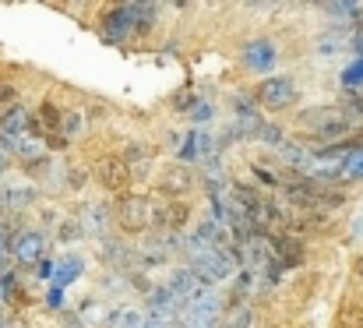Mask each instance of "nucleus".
<instances>
[{"instance_id":"obj_1","label":"nucleus","mask_w":363,"mask_h":328,"mask_svg":"<svg viewBox=\"0 0 363 328\" xmlns=\"http://www.w3.org/2000/svg\"><path fill=\"white\" fill-rule=\"evenodd\" d=\"M191 272H194L205 286H212V283L230 279V275L237 272V254H233L230 247H205V251L191 254Z\"/></svg>"},{"instance_id":"obj_2","label":"nucleus","mask_w":363,"mask_h":328,"mask_svg":"<svg viewBox=\"0 0 363 328\" xmlns=\"http://www.w3.org/2000/svg\"><path fill=\"white\" fill-rule=\"evenodd\" d=\"M219 322V293L212 286H201L184 311V328H216Z\"/></svg>"},{"instance_id":"obj_3","label":"nucleus","mask_w":363,"mask_h":328,"mask_svg":"<svg viewBox=\"0 0 363 328\" xmlns=\"http://www.w3.org/2000/svg\"><path fill=\"white\" fill-rule=\"evenodd\" d=\"M134 4H123V7H113L106 18H103V39L106 43H123L127 35H134Z\"/></svg>"},{"instance_id":"obj_4","label":"nucleus","mask_w":363,"mask_h":328,"mask_svg":"<svg viewBox=\"0 0 363 328\" xmlns=\"http://www.w3.org/2000/svg\"><path fill=\"white\" fill-rule=\"evenodd\" d=\"M117 216H121L123 229H148V226L159 219V212H155V205L145 202V198H123V205H121Z\"/></svg>"},{"instance_id":"obj_5","label":"nucleus","mask_w":363,"mask_h":328,"mask_svg":"<svg viewBox=\"0 0 363 328\" xmlns=\"http://www.w3.org/2000/svg\"><path fill=\"white\" fill-rule=\"evenodd\" d=\"M257 96L268 109H286L296 103V85H293V78H268V82H261Z\"/></svg>"},{"instance_id":"obj_6","label":"nucleus","mask_w":363,"mask_h":328,"mask_svg":"<svg viewBox=\"0 0 363 328\" xmlns=\"http://www.w3.org/2000/svg\"><path fill=\"white\" fill-rule=\"evenodd\" d=\"M43 251H46V236L35 233V229H25V233H18V236L11 240V254H14V261H21V265H35V261L43 258Z\"/></svg>"},{"instance_id":"obj_7","label":"nucleus","mask_w":363,"mask_h":328,"mask_svg":"<svg viewBox=\"0 0 363 328\" xmlns=\"http://www.w3.org/2000/svg\"><path fill=\"white\" fill-rule=\"evenodd\" d=\"M243 261H247L250 272H264L268 261H272V244H268L264 236L250 233V236L243 240Z\"/></svg>"},{"instance_id":"obj_8","label":"nucleus","mask_w":363,"mask_h":328,"mask_svg":"<svg viewBox=\"0 0 363 328\" xmlns=\"http://www.w3.org/2000/svg\"><path fill=\"white\" fill-rule=\"evenodd\" d=\"M201 286H205V283H201V279H198L191 268H177V272L169 275V283H166L169 297H173V300H184V304H187V300H191V297H194Z\"/></svg>"},{"instance_id":"obj_9","label":"nucleus","mask_w":363,"mask_h":328,"mask_svg":"<svg viewBox=\"0 0 363 328\" xmlns=\"http://www.w3.org/2000/svg\"><path fill=\"white\" fill-rule=\"evenodd\" d=\"M243 60H247V67H254V71H268V67L275 64V43H268V39H254V43H247Z\"/></svg>"},{"instance_id":"obj_10","label":"nucleus","mask_w":363,"mask_h":328,"mask_svg":"<svg viewBox=\"0 0 363 328\" xmlns=\"http://www.w3.org/2000/svg\"><path fill=\"white\" fill-rule=\"evenodd\" d=\"M212 148H216V134H208V131H191V134L184 138V145H180V159L198 163V159L208 155Z\"/></svg>"},{"instance_id":"obj_11","label":"nucleus","mask_w":363,"mask_h":328,"mask_svg":"<svg viewBox=\"0 0 363 328\" xmlns=\"http://www.w3.org/2000/svg\"><path fill=\"white\" fill-rule=\"evenodd\" d=\"M28 127H35V124L25 106H7L0 113V134H28Z\"/></svg>"},{"instance_id":"obj_12","label":"nucleus","mask_w":363,"mask_h":328,"mask_svg":"<svg viewBox=\"0 0 363 328\" xmlns=\"http://www.w3.org/2000/svg\"><path fill=\"white\" fill-rule=\"evenodd\" d=\"M99 180H103L110 191H123L127 180H130V166H123L121 159H110V163L99 166Z\"/></svg>"},{"instance_id":"obj_13","label":"nucleus","mask_w":363,"mask_h":328,"mask_svg":"<svg viewBox=\"0 0 363 328\" xmlns=\"http://www.w3.org/2000/svg\"><path fill=\"white\" fill-rule=\"evenodd\" d=\"M350 43H353V39H350L346 25H335V32H325V35L318 39V53H321V57H335V53H342Z\"/></svg>"},{"instance_id":"obj_14","label":"nucleus","mask_w":363,"mask_h":328,"mask_svg":"<svg viewBox=\"0 0 363 328\" xmlns=\"http://www.w3.org/2000/svg\"><path fill=\"white\" fill-rule=\"evenodd\" d=\"M335 120H342V113L332 109V106H314V109H307V113L300 116V124H303V127H314L318 134H321L325 127H332Z\"/></svg>"},{"instance_id":"obj_15","label":"nucleus","mask_w":363,"mask_h":328,"mask_svg":"<svg viewBox=\"0 0 363 328\" xmlns=\"http://www.w3.org/2000/svg\"><path fill=\"white\" fill-rule=\"evenodd\" d=\"M82 275V258H64L60 265H53V290H64V286H71L74 279Z\"/></svg>"},{"instance_id":"obj_16","label":"nucleus","mask_w":363,"mask_h":328,"mask_svg":"<svg viewBox=\"0 0 363 328\" xmlns=\"http://www.w3.org/2000/svg\"><path fill=\"white\" fill-rule=\"evenodd\" d=\"M279 155L293 166V170H314V155L311 152H303L300 145H289V141H282L279 145Z\"/></svg>"},{"instance_id":"obj_17","label":"nucleus","mask_w":363,"mask_h":328,"mask_svg":"<svg viewBox=\"0 0 363 328\" xmlns=\"http://www.w3.org/2000/svg\"><path fill=\"white\" fill-rule=\"evenodd\" d=\"M106 325L110 328H141L145 325V318H141V311L127 307V311H113V315L106 318Z\"/></svg>"},{"instance_id":"obj_18","label":"nucleus","mask_w":363,"mask_h":328,"mask_svg":"<svg viewBox=\"0 0 363 328\" xmlns=\"http://www.w3.org/2000/svg\"><path fill=\"white\" fill-rule=\"evenodd\" d=\"M28 202H32L28 187H4L0 191V205H7V209H25Z\"/></svg>"},{"instance_id":"obj_19","label":"nucleus","mask_w":363,"mask_h":328,"mask_svg":"<svg viewBox=\"0 0 363 328\" xmlns=\"http://www.w3.org/2000/svg\"><path fill=\"white\" fill-rule=\"evenodd\" d=\"M82 131V116H78V109H67L64 116H60V138L67 141V138H74Z\"/></svg>"},{"instance_id":"obj_20","label":"nucleus","mask_w":363,"mask_h":328,"mask_svg":"<svg viewBox=\"0 0 363 328\" xmlns=\"http://www.w3.org/2000/svg\"><path fill=\"white\" fill-rule=\"evenodd\" d=\"M325 11L335 14V18H360L363 14L360 4H325Z\"/></svg>"},{"instance_id":"obj_21","label":"nucleus","mask_w":363,"mask_h":328,"mask_svg":"<svg viewBox=\"0 0 363 328\" xmlns=\"http://www.w3.org/2000/svg\"><path fill=\"white\" fill-rule=\"evenodd\" d=\"M342 166H346L342 173H346L350 180H357V177H363V152H350V155L342 159Z\"/></svg>"},{"instance_id":"obj_22","label":"nucleus","mask_w":363,"mask_h":328,"mask_svg":"<svg viewBox=\"0 0 363 328\" xmlns=\"http://www.w3.org/2000/svg\"><path fill=\"white\" fill-rule=\"evenodd\" d=\"M342 120H346L350 127H363V99H350V103H346V113H342Z\"/></svg>"},{"instance_id":"obj_23","label":"nucleus","mask_w":363,"mask_h":328,"mask_svg":"<svg viewBox=\"0 0 363 328\" xmlns=\"http://www.w3.org/2000/svg\"><path fill=\"white\" fill-rule=\"evenodd\" d=\"M342 82H346L350 89H360L363 85V60H353V64L342 71Z\"/></svg>"},{"instance_id":"obj_24","label":"nucleus","mask_w":363,"mask_h":328,"mask_svg":"<svg viewBox=\"0 0 363 328\" xmlns=\"http://www.w3.org/2000/svg\"><path fill=\"white\" fill-rule=\"evenodd\" d=\"M212 113H216V106L212 103H194V109H191V120H212Z\"/></svg>"},{"instance_id":"obj_25","label":"nucleus","mask_w":363,"mask_h":328,"mask_svg":"<svg viewBox=\"0 0 363 328\" xmlns=\"http://www.w3.org/2000/svg\"><path fill=\"white\" fill-rule=\"evenodd\" d=\"M162 219H169V226H180V219H187V209H184V205H169V209L162 212Z\"/></svg>"},{"instance_id":"obj_26","label":"nucleus","mask_w":363,"mask_h":328,"mask_svg":"<svg viewBox=\"0 0 363 328\" xmlns=\"http://www.w3.org/2000/svg\"><path fill=\"white\" fill-rule=\"evenodd\" d=\"M243 325H250V311H247V307H237V315L226 322V328H243Z\"/></svg>"},{"instance_id":"obj_27","label":"nucleus","mask_w":363,"mask_h":328,"mask_svg":"<svg viewBox=\"0 0 363 328\" xmlns=\"http://www.w3.org/2000/svg\"><path fill=\"white\" fill-rule=\"evenodd\" d=\"M43 124H46V127H57V124H60V113H57V106H50V103L43 106Z\"/></svg>"},{"instance_id":"obj_28","label":"nucleus","mask_w":363,"mask_h":328,"mask_svg":"<svg viewBox=\"0 0 363 328\" xmlns=\"http://www.w3.org/2000/svg\"><path fill=\"white\" fill-rule=\"evenodd\" d=\"M60 300H64V290H50V307H60Z\"/></svg>"},{"instance_id":"obj_29","label":"nucleus","mask_w":363,"mask_h":328,"mask_svg":"<svg viewBox=\"0 0 363 328\" xmlns=\"http://www.w3.org/2000/svg\"><path fill=\"white\" fill-rule=\"evenodd\" d=\"M14 99V89L11 85H0V103H11Z\"/></svg>"},{"instance_id":"obj_30","label":"nucleus","mask_w":363,"mask_h":328,"mask_svg":"<svg viewBox=\"0 0 363 328\" xmlns=\"http://www.w3.org/2000/svg\"><path fill=\"white\" fill-rule=\"evenodd\" d=\"M353 46H357V53H360V60H363V28L353 35Z\"/></svg>"},{"instance_id":"obj_31","label":"nucleus","mask_w":363,"mask_h":328,"mask_svg":"<svg viewBox=\"0 0 363 328\" xmlns=\"http://www.w3.org/2000/svg\"><path fill=\"white\" fill-rule=\"evenodd\" d=\"M4 170H7V152L0 148V173H4Z\"/></svg>"}]
</instances>
